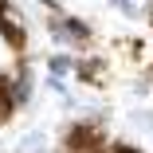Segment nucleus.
<instances>
[{"instance_id": "f257e3e1", "label": "nucleus", "mask_w": 153, "mask_h": 153, "mask_svg": "<svg viewBox=\"0 0 153 153\" xmlns=\"http://www.w3.org/2000/svg\"><path fill=\"white\" fill-rule=\"evenodd\" d=\"M0 27H4L8 36H16V39H20V32H24V20H20V12H16L12 4H4V0H0Z\"/></svg>"}, {"instance_id": "f03ea898", "label": "nucleus", "mask_w": 153, "mask_h": 153, "mask_svg": "<svg viewBox=\"0 0 153 153\" xmlns=\"http://www.w3.org/2000/svg\"><path fill=\"white\" fill-rule=\"evenodd\" d=\"M27 94H32V75H20V82H16V102H27Z\"/></svg>"}, {"instance_id": "7ed1b4c3", "label": "nucleus", "mask_w": 153, "mask_h": 153, "mask_svg": "<svg viewBox=\"0 0 153 153\" xmlns=\"http://www.w3.org/2000/svg\"><path fill=\"white\" fill-rule=\"evenodd\" d=\"M4 118H8V98L0 94V122H4Z\"/></svg>"}]
</instances>
